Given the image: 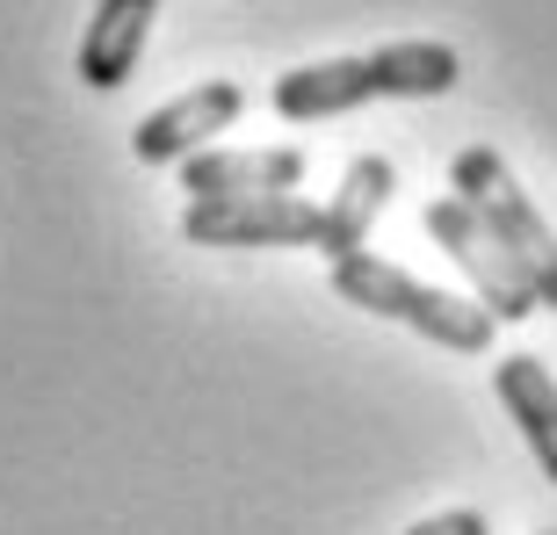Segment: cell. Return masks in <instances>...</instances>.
<instances>
[{
    "instance_id": "6da1fadb",
    "label": "cell",
    "mask_w": 557,
    "mask_h": 535,
    "mask_svg": "<svg viewBox=\"0 0 557 535\" xmlns=\"http://www.w3.org/2000/svg\"><path fill=\"white\" fill-rule=\"evenodd\" d=\"M333 297L355 311H376V319H398V326H413L420 340H434V348L449 354H485L493 348V311L471 304V297H456V289H428L413 283L406 268L376 261V253L355 247L348 261H333Z\"/></svg>"
},
{
    "instance_id": "7a4b0ae2",
    "label": "cell",
    "mask_w": 557,
    "mask_h": 535,
    "mask_svg": "<svg viewBox=\"0 0 557 535\" xmlns=\"http://www.w3.org/2000/svg\"><path fill=\"white\" fill-rule=\"evenodd\" d=\"M449 188L499 232V247L515 253L521 275L536 283V297L557 311V232L543 225V210L521 196V182L507 174V160H499L493 145H463L456 166H449Z\"/></svg>"
},
{
    "instance_id": "3957f363",
    "label": "cell",
    "mask_w": 557,
    "mask_h": 535,
    "mask_svg": "<svg viewBox=\"0 0 557 535\" xmlns=\"http://www.w3.org/2000/svg\"><path fill=\"white\" fill-rule=\"evenodd\" d=\"M428 232H434V247L449 253L463 275H471V289H478V304L493 311V319H507V326H521L529 311H543V297H536V283L521 275V261L507 247H499V232L478 217L463 196H434L428 203Z\"/></svg>"
},
{
    "instance_id": "277c9868",
    "label": "cell",
    "mask_w": 557,
    "mask_h": 535,
    "mask_svg": "<svg viewBox=\"0 0 557 535\" xmlns=\"http://www.w3.org/2000/svg\"><path fill=\"white\" fill-rule=\"evenodd\" d=\"M188 247H311L319 239V203H305L297 188H269V196H218V203L182 210Z\"/></svg>"
},
{
    "instance_id": "5b68a950",
    "label": "cell",
    "mask_w": 557,
    "mask_h": 535,
    "mask_svg": "<svg viewBox=\"0 0 557 535\" xmlns=\"http://www.w3.org/2000/svg\"><path fill=\"white\" fill-rule=\"evenodd\" d=\"M239 109H247V87L239 80H203V87H188V95L152 109V116L131 130V152H138L145 166H182L188 152H203L218 130L239 124Z\"/></svg>"
},
{
    "instance_id": "8992f818",
    "label": "cell",
    "mask_w": 557,
    "mask_h": 535,
    "mask_svg": "<svg viewBox=\"0 0 557 535\" xmlns=\"http://www.w3.org/2000/svg\"><path fill=\"white\" fill-rule=\"evenodd\" d=\"M305 182V152L297 145H253V152H232V145H203L182 160V188L196 203H218V196H269V188H297Z\"/></svg>"
},
{
    "instance_id": "52a82bcc",
    "label": "cell",
    "mask_w": 557,
    "mask_h": 535,
    "mask_svg": "<svg viewBox=\"0 0 557 535\" xmlns=\"http://www.w3.org/2000/svg\"><path fill=\"white\" fill-rule=\"evenodd\" d=\"M152 15H160V0H95V15H87V37H81V59H73V73H81L95 95L124 87L131 73H138L145 37H152Z\"/></svg>"
},
{
    "instance_id": "ba28073f",
    "label": "cell",
    "mask_w": 557,
    "mask_h": 535,
    "mask_svg": "<svg viewBox=\"0 0 557 535\" xmlns=\"http://www.w3.org/2000/svg\"><path fill=\"white\" fill-rule=\"evenodd\" d=\"M269 102L283 124H326V116H348V109L376 102V73L370 59H319V65H297L269 87Z\"/></svg>"
},
{
    "instance_id": "9c48e42d",
    "label": "cell",
    "mask_w": 557,
    "mask_h": 535,
    "mask_svg": "<svg viewBox=\"0 0 557 535\" xmlns=\"http://www.w3.org/2000/svg\"><path fill=\"white\" fill-rule=\"evenodd\" d=\"M392 188H398V166L384 160V152L348 160V174H341V188H333V203L319 210V239H311V247L326 253V261H348V253L370 239L376 210L392 203Z\"/></svg>"
},
{
    "instance_id": "30bf717a",
    "label": "cell",
    "mask_w": 557,
    "mask_h": 535,
    "mask_svg": "<svg viewBox=\"0 0 557 535\" xmlns=\"http://www.w3.org/2000/svg\"><path fill=\"white\" fill-rule=\"evenodd\" d=\"M493 391H499V406L515 412V427H521V441H529V456H536V471L557 485V376L543 370L536 354H499Z\"/></svg>"
},
{
    "instance_id": "8fae6325",
    "label": "cell",
    "mask_w": 557,
    "mask_h": 535,
    "mask_svg": "<svg viewBox=\"0 0 557 535\" xmlns=\"http://www.w3.org/2000/svg\"><path fill=\"white\" fill-rule=\"evenodd\" d=\"M370 73H376V102H428V95H449L456 87V51L449 43H384V51H370Z\"/></svg>"
},
{
    "instance_id": "7c38bea8",
    "label": "cell",
    "mask_w": 557,
    "mask_h": 535,
    "mask_svg": "<svg viewBox=\"0 0 557 535\" xmlns=\"http://www.w3.org/2000/svg\"><path fill=\"white\" fill-rule=\"evenodd\" d=\"M406 535H493V521L478 514V507H449V514H428V521H413Z\"/></svg>"
},
{
    "instance_id": "4fadbf2b",
    "label": "cell",
    "mask_w": 557,
    "mask_h": 535,
    "mask_svg": "<svg viewBox=\"0 0 557 535\" xmlns=\"http://www.w3.org/2000/svg\"><path fill=\"white\" fill-rule=\"evenodd\" d=\"M543 535H557V528H543Z\"/></svg>"
}]
</instances>
